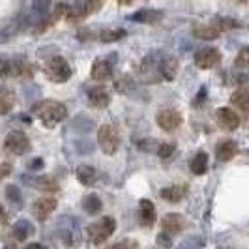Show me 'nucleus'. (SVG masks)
<instances>
[{
  "mask_svg": "<svg viewBox=\"0 0 249 249\" xmlns=\"http://www.w3.org/2000/svg\"><path fill=\"white\" fill-rule=\"evenodd\" d=\"M32 112H34L45 125L58 124V122H62L64 118L68 116V109L64 107L60 101H56V100L37 101L36 105L32 107Z\"/></svg>",
  "mask_w": 249,
  "mask_h": 249,
  "instance_id": "1",
  "label": "nucleus"
},
{
  "mask_svg": "<svg viewBox=\"0 0 249 249\" xmlns=\"http://www.w3.org/2000/svg\"><path fill=\"white\" fill-rule=\"evenodd\" d=\"M45 75L53 83H66L71 77V68L64 56H53L45 64Z\"/></svg>",
  "mask_w": 249,
  "mask_h": 249,
  "instance_id": "2",
  "label": "nucleus"
},
{
  "mask_svg": "<svg viewBox=\"0 0 249 249\" xmlns=\"http://www.w3.org/2000/svg\"><path fill=\"white\" fill-rule=\"evenodd\" d=\"M98 144H100L103 154H107V156L116 154L118 148H120V135H118V131L109 124L101 125L100 131H98Z\"/></svg>",
  "mask_w": 249,
  "mask_h": 249,
  "instance_id": "3",
  "label": "nucleus"
},
{
  "mask_svg": "<svg viewBox=\"0 0 249 249\" xmlns=\"http://www.w3.org/2000/svg\"><path fill=\"white\" fill-rule=\"evenodd\" d=\"M114 229H116V221L112 217H101L100 221H96V223H92L88 227L87 232L88 238L92 240V244L100 246L114 232Z\"/></svg>",
  "mask_w": 249,
  "mask_h": 249,
  "instance_id": "4",
  "label": "nucleus"
},
{
  "mask_svg": "<svg viewBox=\"0 0 249 249\" xmlns=\"http://www.w3.org/2000/svg\"><path fill=\"white\" fill-rule=\"evenodd\" d=\"M4 148L13 156H23L30 150V141L23 131H12L4 139Z\"/></svg>",
  "mask_w": 249,
  "mask_h": 249,
  "instance_id": "5",
  "label": "nucleus"
},
{
  "mask_svg": "<svg viewBox=\"0 0 249 249\" xmlns=\"http://www.w3.org/2000/svg\"><path fill=\"white\" fill-rule=\"evenodd\" d=\"M156 122L163 131H175L182 125V114L176 109H161L156 116Z\"/></svg>",
  "mask_w": 249,
  "mask_h": 249,
  "instance_id": "6",
  "label": "nucleus"
},
{
  "mask_svg": "<svg viewBox=\"0 0 249 249\" xmlns=\"http://www.w3.org/2000/svg\"><path fill=\"white\" fill-rule=\"evenodd\" d=\"M221 62V53L213 47H204L195 54V64L200 70H210Z\"/></svg>",
  "mask_w": 249,
  "mask_h": 249,
  "instance_id": "7",
  "label": "nucleus"
},
{
  "mask_svg": "<svg viewBox=\"0 0 249 249\" xmlns=\"http://www.w3.org/2000/svg\"><path fill=\"white\" fill-rule=\"evenodd\" d=\"M215 120H217L219 127H223L225 131H234V129L240 127V116H238V112L234 111V109H231V107H221V109H217Z\"/></svg>",
  "mask_w": 249,
  "mask_h": 249,
  "instance_id": "8",
  "label": "nucleus"
},
{
  "mask_svg": "<svg viewBox=\"0 0 249 249\" xmlns=\"http://www.w3.org/2000/svg\"><path fill=\"white\" fill-rule=\"evenodd\" d=\"M54 208H56V200L53 199V197H41V199H37L34 202L32 212H34V215L39 221H43V219H47L51 213L54 212Z\"/></svg>",
  "mask_w": 249,
  "mask_h": 249,
  "instance_id": "9",
  "label": "nucleus"
},
{
  "mask_svg": "<svg viewBox=\"0 0 249 249\" xmlns=\"http://www.w3.org/2000/svg\"><path fill=\"white\" fill-rule=\"evenodd\" d=\"M161 227L165 232H169V234L173 236V234L182 232V229L186 227V219H184V215H180V213L171 212L161 219Z\"/></svg>",
  "mask_w": 249,
  "mask_h": 249,
  "instance_id": "10",
  "label": "nucleus"
},
{
  "mask_svg": "<svg viewBox=\"0 0 249 249\" xmlns=\"http://www.w3.org/2000/svg\"><path fill=\"white\" fill-rule=\"evenodd\" d=\"M88 101L92 107L96 109H105L111 103V94L107 92V88L103 87H94L88 90Z\"/></svg>",
  "mask_w": 249,
  "mask_h": 249,
  "instance_id": "11",
  "label": "nucleus"
},
{
  "mask_svg": "<svg viewBox=\"0 0 249 249\" xmlns=\"http://www.w3.org/2000/svg\"><path fill=\"white\" fill-rule=\"evenodd\" d=\"M92 79L94 81H100V83H103V81H109L112 77V64L109 62V60H103V58H100V60H96V62L92 64Z\"/></svg>",
  "mask_w": 249,
  "mask_h": 249,
  "instance_id": "12",
  "label": "nucleus"
},
{
  "mask_svg": "<svg viewBox=\"0 0 249 249\" xmlns=\"http://www.w3.org/2000/svg\"><path fill=\"white\" fill-rule=\"evenodd\" d=\"M160 71L165 81H175L178 71H180V62L176 60L175 56H165L160 66Z\"/></svg>",
  "mask_w": 249,
  "mask_h": 249,
  "instance_id": "13",
  "label": "nucleus"
},
{
  "mask_svg": "<svg viewBox=\"0 0 249 249\" xmlns=\"http://www.w3.org/2000/svg\"><path fill=\"white\" fill-rule=\"evenodd\" d=\"M141 221L146 227H152L156 223V208H154V202L148 199L141 200Z\"/></svg>",
  "mask_w": 249,
  "mask_h": 249,
  "instance_id": "14",
  "label": "nucleus"
},
{
  "mask_svg": "<svg viewBox=\"0 0 249 249\" xmlns=\"http://www.w3.org/2000/svg\"><path fill=\"white\" fill-rule=\"evenodd\" d=\"M189 169H191L193 175H197V176L204 175V173L208 171V154H206V152H197L195 158L189 163Z\"/></svg>",
  "mask_w": 249,
  "mask_h": 249,
  "instance_id": "15",
  "label": "nucleus"
},
{
  "mask_svg": "<svg viewBox=\"0 0 249 249\" xmlns=\"http://www.w3.org/2000/svg\"><path fill=\"white\" fill-rule=\"evenodd\" d=\"M215 154H217V160H221V161H231V160L236 156V142H234V141H223V142H219Z\"/></svg>",
  "mask_w": 249,
  "mask_h": 249,
  "instance_id": "16",
  "label": "nucleus"
},
{
  "mask_svg": "<svg viewBox=\"0 0 249 249\" xmlns=\"http://www.w3.org/2000/svg\"><path fill=\"white\" fill-rule=\"evenodd\" d=\"M30 184L37 189H41V191H47V193L58 191V182L53 176H37L34 180H30Z\"/></svg>",
  "mask_w": 249,
  "mask_h": 249,
  "instance_id": "17",
  "label": "nucleus"
},
{
  "mask_svg": "<svg viewBox=\"0 0 249 249\" xmlns=\"http://www.w3.org/2000/svg\"><path fill=\"white\" fill-rule=\"evenodd\" d=\"M15 105V96L10 88L0 87V114H8Z\"/></svg>",
  "mask_w": 249,
  "mask_h": 249,
  "instance_id": "18",
  "label": "nucleus"
},
{
  "mask_svg": "<svg viewBox=\"0 0 249 249\" xmlns=\"http://www.w3.org/2000/svg\"><path fill=\"white\" fill-rule=\"evenodd\" d=\"M96 171L90 167V165H81L79 169H77V180L83 184V186H94L96 184Z\"/></svg>",
  "mask_w": 249,
  "mask_h": 249,
  "instance_id": "19",
  "label": "nucleus"
},
{
  "mask_svg": "<svg viewBox=\"0 0 249 249\" xmlns=\"http://www.w3.org/2000/svg\"><path fill=\"white\" fill-rule=\"evenodd\" d=\"M193 36L199 37V39H204V41H210V39H217L219 37V28L215 26H195L193 28Z\"/></svg>",
  "mask_w": 249,
  "mask_h": 249,
  "instance_id": "20",
  "label": "nucleus"
},
{
  "mask_svg": "<svg viewBox=\"0 0 249 249\" xmlns=\"http://www.w3.org/2000/svg\"><path fill=\"white\" fill-rule=\"evenodd\" d=\"M231 101L236 105L238 109H244V111H249V87H242L238 88L236 92L232 94Z\"/></svg>",
  "mask_w": 249,
  "mask_h": 249,
  "instance_id": "21",
  "label": "nucleus"
},
{
  "mask_svg": "<svg viewBox=\"0 0 249 249\" xmlns=\"http://www.w3.org/2000/svg\"><path fill=\"white\" fill-rule=\"evenodd\" d=\"M184 195H186V187L184 186H173L161 189V197L167 202H178V200L184 199Z\"/></svg>",
  "mask_w": 249,
  "mask_h": 249,
  "instance_id": "22",
  "label": "nucleus"
},
{
  "mask_svg": "<svg viewBox=\"0 0 249 249\" xmlns=\"http://www.w3.org/2000/svg\"><path fill=\"white\" fill-rule=\"evenodd\" d=\"M101 199L98 197V195H94V193H90V195H87L85 197V200H83V208H85V212L90 213V215H96V213L101 212Z\"/></svg>",
  "mask_w": 249,
  "mask_h": 249,
  "instance_id": "23",
  "label": "nucleus"
},
{
  "mask_svg": "<svg viewBox=\"0 0 249 249\" xmlns=\"http://www.w3.org/2000/svg\"><path fill=\"white\" fill-rule=\"evenodd\" d=\"M32 232H34V229H32V225L28 223L26 219H21V221H17V223H15V227H13V236L17 238L19 242L26 240V238L30 236Z\"/></svg>",
  "mask_w": 249,
  "mask_h": 249,
  "instance_id": "24",
  "label": "nucleus"
},
{
  "mask_svg": "<svg viewBox=\"0 0 249 249\" xmlns=\"http://www.w3.org/2000/svg\"><path fill=\"white\" fill-rule=\"evenodd\" d=\"M160 17H161L160 12H154V10H141V12H137L131 17V21H137V23H156Z\"/></svg>",
  "mask_w": 249,
  "mask_h": 249,
  "instance_id": "25",
  "label": "nucleus"
},
{
  "mask_svg": "<svg viewBox=\"0 0 249 249\" xmlns=\"http://www.w3.org/2000/svg\"><path fill=\"white\" fill-rule=\"evenodd\" d=\"M124 36H125L124 30H111V28H105V30H101L98 37H100L101 41H105V43H112V41L122 39Z\"/></svg>",
  "mask_w": 249,
  "mask_h": 249,
  "instance_id": "26",
  "label": "nucleus"
},
{
  "mask_svg": "<svg viewBox=\"0 0 249 249\" xmlns=\"http://www.w3.org/2000/svg\"><path fill=\"white\" fill-rule=\"evenodd\" d=\"M51 4H53V0H32V10L37 15H45L51 8Z\"/></svg>",
  "mask_w": 249,
  "mask_h": 249,
  "instance_id": "27",
  "label": "nucleus"
},
{
  "mask_svg": "<svg viewBox=\"0 0 249 249\" xmlns=\"http://www.w3.org/2000/svg\"><path fill=\"white\" fill-rule=\"evenodd\" d=\"M6 195H8V199L12 200L13 204H21V202H23L21 191H19V187H17V186H8V187H6Z\"/></svg>",
  "mask_w": 249,
  "mask_h": 249,
  "instance_id": "28",
  "label": "nucleus"
},
{
  "mask_svg": "<svg viewBox=\"0 0 249 249\" xmlns=\"http://www.w3.org/2000/svg\"><path fill=\"white\" fill-rule=\"evenodd\" d=\"M234 64H236V68H249V47H244L238 53Z\"/></svg>",
  "mask_w": 249,
  "mask_h": 249,
  "instance_id": "29",
  "label": "nucleus"
},
{
  "mask_svg": "<svg viewBox=\"0 0 249 249\" xmlns=\"http://www.w3.org/2000/svg\"><path fill=\"white\" fill-rule=\"evenodd\" d=\"M158 154H160V158L167 160V158H171V156L175 154V146H173L171 142H163V144L158 146Z\"/></svg>",
  "mask_w": 249,
  "mask_h": 249,
  "instance_id": "30",
  "label": "nucleus"
},
{
  "mask_svg": "<svg viewBox=\"0 0 249 249\" xmlns=\"http://www.w3.org/2000/svg\"><path fill=\"white\" fill-rule=\"evenodd\" d=\"M13 73V62L6 60V58H0V77H8Z\"/></svg>",
  "mask_w": 249,
  "mask_h": 249,
  "instance_id": "31",
  "label": "nucleus"
},
{
  "mask_svg": "<svg viewBox=\"0 0 249 249\" xmlns=\"http://www.w3.org/2000/svg\"><path fill=\"white\" fill-rule=\"evenodd\" d=\"M158 246H161V248H173V238L169 232H160L158 234Z\"/></svg>",
  "mask_w": 249,
  "mask_h": 249,
  "instance_id": "32",
  "label": "nucleus"
},
{
  "mask_svg": "<svg viewBox=\"0 0 249 249\" xmlns=\"http://www.w3.org/2000/svg\"><path fill=\"white\" fill-rule=\"evenodd\" d=\"M107 249H137V244L133 240H122V242H118V244H114Z\"/></svg>",
  "mask_w": 249,
  "mask_h": 249,
  "instance_id": "33",
  "label": "nucleus"
},
{
  "mask_svg": "<svg viewBox=\"0 0 249 249\" xmlns=\"http://www.w3.org/2000/svg\"><path fill=\"white\" fill-rule=\"evenodd\" d=\"M217 26H223V28H229V30H231V28H238L240 23H238V21H232V19H219V21H217Z\"/></svg>",
  "mask_w": 249,
  "mask_h": 249,
  "instance_id": "34",
  "label": "nucleus"
},
{
  "mask_svg": "<svg viewBox=\"0 0 249 249\" xmlns=\"http://www.w3.org/2000/svg\"><path fill=\"white\" fill-rule=\"evenodd\" d=\"M103 4H105V0H88V8H90V12H98V10H101Z\"/></svg>",
  "mask_w": 249,
  "mask_h": 249,
  "instance_id": "35",
  "label": "nucleus"
},
{
  "mask_svg": "<svg viewBox=\"0 0 249 249\" xmlns=\"http://www.w3.org/2000/svg\"><path fill=\"white\" fill-rule=\"evenodd\" d=\"M10 173H12V165H10V163H6V161L0 163V180H2V178H6Z\"/></svg>",
  "mask_w": 249,
  "mask_h": 249,
  "instance_id": "36",
  "label": "nucleus"
},
{
  "mask_svg": "<svg viewBox=\"0 0 249 249\" xmlns=\"http://www.w3.org/2000/svg\"><path fill=\"white\" fill-rule=\"evenodd\" d=\"M202 98H206V90H204V88H200L199 96H197V100H195V107H199V105H200V100H202Z\"/></svg>",
  "mask_w": 249,
  "mask_h": 249,
  "instance_id": "37",
  "label": "nucleus"
},
{
  "mask_svg": "<svg viewBox=\"0 0 249 249\" xmlns=\"http://www.w3.org/2000/svg\"><path fill=\"white\" fill-rule=\"evenodd\" d=\"M25 249H47V248H45L43 244H36V242H34V244H28Z\"/></svg>",
  "mask_w": 249,
  "mask_h": 249,
  "instance_id": "38",
  "label": "nucleus"
},
{
  "mask_svg": "<svg viewBox=\"0 0 249 249\" xmlns=\"http://www.w3.org/2000/svg\"><path fill=\"white\" fill-rule=\"evenodd\" d=\"M41 165H43L41 160H34V161H30V169H41Z\"/></svg>",
  "mask_w": 249,
  "mask_h": 249,
  "instance_id": "39",
  "label": "nucleus"
},
{
  "mask_svg": "<svg viewBox=\"0 0 249 249\" xmlns=\"http://www.w3.org/2000/svg\"><path fill=\"white\" fill-rule=\"evenodd\" d=\"M4 217H6V215H4V208H2V204H0V223L4 221Z\"/></svg>",
  "mask_w": 249,
  "mask_h": 249,
  "instance_id": "40",
  "label": "nucleus"
}]
</instances>
